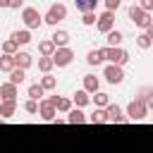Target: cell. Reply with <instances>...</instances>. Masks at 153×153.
I'll return each mask as SVG.
<instances>
[{
  "label": "cell",
  "mask_w": 153,
  "mask_h": 153,
  "mask_svg": "<svg viewBox=\"0 0 153 153\" xmlns=\"http://www.w3.org/2000/svg\"><path fill=\"white\" fill-rule=\"evenodd\" d=\"M127 14H129V19H131L136 26H141L146 33H151V36H153V19H151V14H148V12H143L139 5H131Z\"/></svg>",
  "instance_id": "obj_1"
},
{
  "label": "cell",
  "mask_w": 153,
  "mask_h": 153,
  "mask_svg": "<svg viewBox=\"0 0 153 153\" xmlns=\"http://www.w3.org/2000/svg\"><path fill=\"white\" fill-rule=\"evenodd\" d=\"M65 17H67V5H65V2H53L41 19H43L45 24H50V26H57V22H62Z\"/></svg>",
  "instance_id": "obj_2"
},
{
  "label": "cell",
  "mask_w": 153,
  "mask_h": 153,
  "mask_svg": "<svg viewBox=\"0 0 153 153\" xmlns=\"http://www.w3.org/2000/svg\"><path fill=\"white\" fill-rule=\"evenodd\" d=\"M146 115H148V105L134 98L127 108V120L129 122H141V120H146Z\"/></svg>",
  "instance_id": "obj_3"
},
{
  "label": "cell",
  "mask_w": 153,
  "mask_h": 153,
  "mask_svg": "<svg viewBox=\"0 0 153 153\" xmlns=\"http://www.w3.org/2000/svg\"><path fill=\"white\" fill-rule=\"evenodd\" d=\"M105 60H110V65L122 67L129 62V53L124 48H105Z\"/></svg>",
  "instance_id": "obj_4"
},
{
  "label": "cell",
  "mask_w": 153,
  "mask_h": 153,
  "mask_svg": "<svg viewBox=\"0 0 153 153\" xmlns=\"http://www.w3.org/2000/svg\"><path fill=\"white\" fill-rule=\"evenodd\" d=\"M50 60H53V65H57V67H67V65L74 60V50H72V48H55V53L50 55Z\"/></svg>",
  "instance_id": "obj_5"
},
{
  "label": "cell",
  "mask_w": 153,
  "mask_h": 153,
  "mask_svg": "<svg viewBox=\"0 0 153 153\" xmlns=\"http://www.w3.org/2000/svg\"><path fill=\"white\" fill-rule=\"evenodd\" d=\"M22 19H24L26 29H38V26L43 24V19H41V14H38L36 7H24V10H22Z\"/></svg>",
  "instance_id": "obj_6"
},
{
  "label": "cell",
  "mask_w": 153,
  "mask_h": 153,
  "mask_svg": "<svg viewBox=\"0 0 153 153\" xmlns=\"http://www.w3.org/2000/svg\"><path fill=\"white\" fill-rule=\"evenodd\" d=\"M105 122H110V124H127L129 120L122 115V108L120 105H108L105 108Z\"/></svg>",
  "instance_id": "obj_7"
},
{
  "label": "cell",
  "mask_w": 153,
  "mask_h": 153,
  "mask_svg": "<svg viewBox=\"0 0 153 153\" xmlns=\"http://www.w3.org/2000/svg\"><path fill=\"white\" fill-rule=\"evenodd\" d=\"M96 29L100 31V33H108L110 29H115V12H103L100 17H98V22H96Z\"/></svg>",
  "instance_id": "obj_8"
},
{
  "label": "cell",
  "mask_w": 153,
  "mask_h": 153,
  "mask_svg": "<svg viewBox=\"0 0 153 153\" xmlns=\"http://www.w3.org/2000/svg\"><path fill=\"white\" fill-rule=\"evenodd\" d=\"M103 76H105L110 84H122V81H124V69L117 67V65H108V67L103 69Z\"/></svg>",
  "instance_id": "obj_9"
},
{
  "label": "cell",
  "mask_w": 153,
  "mask_h": 153,
  "mask_svg": "<svg viewBox=\"0 0 153 153\" xmlns=\"http://www.w3.org/2000/svg\"><path fill=\"white\" fill-rule=\"evenodd\" d=\"M12 60H14V67H19V69H24V72L33 65V57H31V53H26V50H17V53L12 55Z\"/></svg>",
  "instance_id": "obj_10"
},
{
  "label": "cell",
  "mask_w": 153,
  "mask_h": 153,
  "mask_svg": "<svg viewBox=\"0 0 153 153\" xmlns=\"http://www.w3.org/2000/svg\"><path fill=\"white\" fill-rule=\"evenodd\" d=\"M38 115H41L45 122H53L55 115H57V110H55L53 103H48V100H38Z\"/></svg>",
  "instance_id": "obj_11"
},
{
  "label": "cell",
  "mask_w": 153,
  "mask_h": 153,
  "mask_svg": "<svg viewBox=\"0 0 153 153\" xmlns=\"http://www.w3.org/2000/svg\"><path fill=\"white\" fill-rule=\"evenodd\" d=\"M103 60H105V48H93V50H88V55H86V62L93 65V67L103 65Z\"/></svg>",
  "instance_id": "obj_12"
},
{
  "label": "cell",
  "mask_w": 153,
  "mask_h": 153,
  "mask_svg": "<svg viewBox=\"0 0 153 153\" xmlns=\"http://www.w3.org/2000/svg\"><path fill=\"white\" fill-rule=\"evenodd\" d=\"M50 41H53V45H55V48H67V43H69V33H67V31H62V29H57V31L50 36Z\"/></svg>",
  "instance_id": "obj_13"
},
{
  "label": "cell",
  "mask_w": 153,
  "mask_h": 153,
  "mask_svg": "<svg viewBox=\"0 0 153 153\" xmlns=\"http://www.w3.org/2000/svg\"><path fill=\"white\" fill-rule=\"evenodd\" d=\"M14 112H17V100H2L0 103V117L2 120H10Z\"/></svg>",
  "instance_id": "obj_14"
},
{
  "label": "cell",
  "mask_w": 153,
  "mask_h": 153,
  "mask_svg": "<svg viewBox=\"0 0 153 153\" xmlns=\"http://www.w3.org/2000/svg\"><path fill=\"white\" fill-rule=\"evenodd\" d=\"M105 36H108V38H105V41H108V48H120V43H122V38H124L120 29H110Z\"/></svg>",
  "instance_id": "obj_15"
},
{
  "label": "cell",
  "mask_w": 153,
  "mask_h": 153,
  "mask_svg": "<svg viewBox=\"0 0 153 153\" xmlns=\"http://www.w3.org/2000/svg\"><path fill=\"white\" fill-rule=\"evenodd\" d=\"M0 98H2V100H17V86L10 84V81L2 84V86H0Z\"/></svg>",
  "instance_id": "obj_16"
},
{
  "label": "cell",
  "mask_w": 153,
  "mask_h": 153,
  "mask_svg": "<svg viewBox=\"0 0 153 153\" xmlns=\"http://www.w3.org/2000/svg\"><path fill=\"white\" fill-rule=\"evenodd\" d=\"M100 88V81H98V76H93V74H86L84 76V91L86 93H96Z\"/></svg>",
  "instance_id": "obj_17"
},
{
  "label": "cell",
  "mask_w": 153,
  "mask_h": 153,
  "mask_svg": "<svg viewBox=\"0 0 153 153\" xmlns=\"http://www.w3.org/2000/svg\"><path fill=\"white\" fill-rule=\"evenodd\" d=\"M12 41H14L17 45H26V43H31V31H29V29L14 31V33H12Z\"/></svg>",
  "instance_id": "obj_18"
},
{
  "label": "cell",
  "mask_w": 153,
  "mask_h": 153,
  "mask_svg": "<svg viewBox=\"0 0 153 153\" xmlns=\"http://www.w3.org/2000/svg\"><path fill=\"white\" fill-rule=\"evenodd\" d=\"M67 115H69V117H67L69 124H84V122H86V115L81 112V108H72Z\"/></svg>",
  "instance_id": "obj_19"
},
{
  "label": "cell",
  "mask_w": 153,
  "mask_h": 153,
  "mask_svg": "<svg viewBox=\"0 0 153 153\" xmlns=\"http://www.w3.org/2000/svg\"><path fill=\"white\" fill-rule=\"evenodd\" d=\"M72 103L76 105V108H84V105H88L91 103V96L84 91V88H79L76 93H74V98H72Z\"/></svg>",
  "instance_id": "obj_20"
},
{
  "label": "cell",
  "mask_w": 153,
  "mask_h": 153,
  "mask_svg": "<svg viewBox=\"0 0 153 153\" xmlns=\"http://www.w3.org/2000/svg\"><path fill=\"white\" fill-rule=\"evenodd\" d=\"M38 53H41V57H50V55L55 53L53 41H50V38H48V41H41V43H38Z\"/></svg>",
  "instance_id": "obj_21"
},
{
  "label": "cell",
  "mask_w": 153,
  "mask_h": 153,
  "mask_svg": "<svg viewBox=\"0 0 153 153\" xmlns=\"http://www.w3.org/2000/svg\"><path fill=\"white\" fill-rule=\"evenodd\" d=\"M74 5H76L79 12H93L96 5H98V0H74Z\"/></svg>",
  "instance_id": "obj_22"
},
{
  "label": "cell",
  "mask_w": 153,
  "mask_h": 153,
  "mask_svg": "<svg viewBox=\"0 0 153 153\" xmlns=\"http://www.w3.org/2000/svg\"><path fill=\"white\" fill-rule=\"evenodd\" d=\"M151 43H153V36H151V33H146V31H143V33H139V36H136V45H139L141 50H148V48H151Z\"/></svg>",
  "instance_id": "obj_23"
},
{
  "label": "cell",
  "mask_w": 153,
  "mask_h": 153,
  "mask_svg": "<svg viewBox=\"0 0 153 153\" xmlns=\"http://www.w3.org/2000/svg\"><path fill=\"white\" fill-rule=\"evenodd\" d=\"M26 79V72L24 69H19V67H14L12 72H10V84H14V86H19L22 81Z\"/></svg>",
  "instance_id": "obj_24"
},
{
  "label": "cell",
  "mask_w": 153,
  "mask_h": 153,
  "mask_svg": "<svg viewBox=\"0 0 153 153\" xmlns=\"http://www.w3.org/2000/svg\"><path fill=\"white\" fill-rule=\"evenodd\" d=\"M86 122H91V124H103V122H105V110H103V108H96L93 115L86 117Z\"/></svg>",
  "instance_id": "obj_25"
},
{
  "label": "cell",
  "mask_w": 153,
  "mask_h": 153,
  "mask_svg": "<svg viewBox=\"0 0 153 153\" xmlns=\"http://www.w3.org/2000/svg\"><path fill=\"white\" fill-rule=\"evenodd\" d=\"M93 103H96V108H108V105H110V96H108V93H103V91H96Z\"/></svg>",
  "instance_id": "obj_26"
},
{
  "label": "cell",
  "mask_w": 153,
  "mask_h": 153,
  "mask_svg": "<svg viewBox=\"0 0 153 153\" xmlns=\"http://www.w3.org/2000/svg\"><path fill=\"white\" fill-rule=\"evenodd\" d=\"M12 69H14L12 55H0V72H12Z\"/></svg>",
  "instance_id": "obj_27"
},
{
  "label": "cell",
  "mask_w": 153,
  "mask_h": 153,
  "mask_svg": "<svg viewBox=\"0 0 153 153\" xmlns=\"http://www.w3.org/2000/svg\"><path fill=\"white\" fill-rule=\"evenodd\" d=\"M55 86H57V79H55V76H50V74H45V76L41 79V88H43V91H53Z\"/></svg>",
  "instance_id": "obj_28"
},
{
  "label": "cell",
  "mask_w": 153,
  "mask_h": 153,
  "mask_svg": "<svg viewBox=\"0 0 153 153\" xmlns=\"http://www.w3.org/2000/svg\"><path fill=\"white\" fill-rule=\"evenodd\" d=\"M43 93H45V91L41 88V84H31V86H29V98H31V100H41Z\"/></svg>",
  "instance_id": "obj_29"
},
{
  "label": "cell",
  "mask_w": 153,
  "mask_h": 153,
  "mask_svg": "<svg viewBox=\"0 0 153 153\" xmlns=\"http://www.w3.org/2000/svg\"><path fill=\"white\" fill-rule=\"evenodd\" d=\"M151 96H153V88L151 86H143V88H139V96H136V100H141V103H151Z\"/></svg>",
  "instance_id": "obj_30"
},
{
  "label": "cell",
  "mask_w": 153,
  "mask_h": 153,
  "mask_svg": "<svg viewBox=\"0 0 153 153\" xmlns=\"http://www.w3.org/2000/svg\"><path fill=\"white\" fill-rule=\"evenodd\" d=\"M55 110L57 112H69L72 110V100L69 98H57L55 100Z\"/></svg>",
  "instance_id": "obj_31"
},
{
  "label": "cell",
  "mask_w": 153,
  "mask_h": 153,
  "mask_svg": "<svg viewBox=\"0 0 153 153\" xmlns=\"http://www.w3.org/2000/svg\"><path fill=\"white\" fill-rule=\"evenodd\" d=\"M17 48H19V45H17V43H14L12 38H7V41H5L2 45H0V50H2L5 55H14V53H17Z\"/></svg>",
  "instance_id": "obj_32"
},
{
  "label": "cell",
  "mask_w": 153,
  "mask_h": 153,
  "mask_svg": "<svg viewBox=\"0 0 153 153\" xmlns=\"http://www.w3.org/2000/svg\"><path fill=\"white\" fill-rule=\"evenodd\" d=\"M55 65H53V60L50 57H38V69L43 72V74H50V69H53Z\"/></svg>",
  "instance_id": "obj_33"
},
{
  "label": "cell",
  "mask_w": 153,
  "mask_h": 153,
  "mask_svg": "<svg viewBox=\"0 0 153 153\" xmlns=\"http://www.w3.org/2000/svg\"><path fill=\"white\" fill-rule=\"evenodd\" d=\"M24 110H26L29 115H38V100H31V98H29V100L24 103Z\"/></svg>",
  "instance_id": "obj_34"
},
{
  "label": "cell",
  "mask_w": 153,
  "mask_h": 153,
  "mask_svg": "<svg viewBox=\"0 0 153 153\" xmlns=\"http://www.w3.org/2000/svg\"><path fill=\"white\" fill-rule=\"evenodd\" d=\"M81 24H86V26L96 24V12H84V17H81Z\"/></svg>",
  "instance_id": "obj_35"
},
{
  "label": "cell",
  "mask_w": 153,
  "mask_h": 153,
  "mask_svg": "<svg viewBox=\"0 0 153 153\" xmlns=\"http://www.w3.org/2000/svg\"><path fill=\"white\" fill-rule=\"evenodd\" d=\"M122 5V0H105V7H108V12H117V7Z\"/></svg>",
  "instance_id": "obj_36"
},
{
  "label": "cell",
  "mask_w": 153,
  "mask_h": 153,
  "mask_svg": "<svg viewBox=\"0 0 153 153\" xmlns=\"http://www.w3.org/2000/svg\"><path fill=\"white\" fill-rule=\"evenodd\" d=\"M139 7H141L143 12H151V10H153V0H141V2H139Z\"/></svg>",
  "instance_id": "obj_37"
},
{
  "label": "cell",
  "mask_w": 153,
  "mask_h": 153,
  "mask_svg": "<svg viewBox=\"0 0 153 153\" xmlns=\"http://www.w3.org/2000/svg\"><path fill=\"white\" fill-rule=\"evenodd\" d=\"M24 5V0H10V7H14V10H19Z\"/></svg>",
  "instance_id": "obj_38"
},
{
  "label": "cell",
  "mask_w": 153,
  "mask_h": 153,
  "mask_svg": "<svg viewBox=\"0 0 153 153\" xmlns=\"http://www.w3.org/2000/svg\"><path fill=\"white\" fill-rule=\"evenodd\" d=\"M0 7H10V0H0Z\"/></svg>",
  "instance_id": "obj_39"
}]
</instances>
